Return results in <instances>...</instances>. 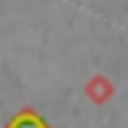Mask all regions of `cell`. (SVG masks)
Segmentation results:
<instances>
[{
  "instance_id": "6da1fadb",
  "label": "cell",
  "mask_w": 128,
  "mask_h": 128,
  "mask_svg": "<svg viewBox=\"0 0 128 128\" xmlns=\"http://www.w3.org/2000/svg\"><path fill=\"white\" fill-rule=\"evenodd\" d=\"M86 98L92 101V104H98V107H104V104H110L113 101V94H116V86H113V79H107L104 73H94L88 82H86Z\"/></svg>"
},
{
  "instance_id": "7a4b0ae2",
  "label": "cell",
  "mask_w": 128,
  "mask_h": 128,
  "mask_svg": "<svg viewBox=\"0 0 128 128\" xmlns=\"http://www.w3.org/2000/svg\"><path fill=\"white\" fill-rule=\"evenodd\" d=\"M3 128H52V125L46 122L34 107H22V110H18V113H15Z\"/></svg>"
}]
</instances>
